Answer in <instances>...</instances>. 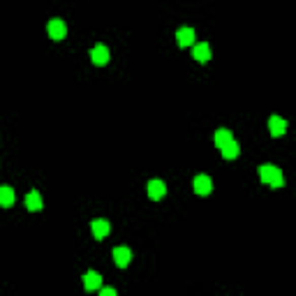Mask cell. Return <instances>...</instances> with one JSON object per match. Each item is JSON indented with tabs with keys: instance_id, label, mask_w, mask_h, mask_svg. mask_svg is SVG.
<instances>
[{
	"instance_id": "cell-8",
	"label": "cell",
	"mask_w": 296,
	"mask_h": 296,
	"mask_svg": "<svg viewBox=\"0 0 296 296\" xmlns=\"http://www.w3.org/2000/svg\"><path fill=\"white\" fill-rule=\"evenodd\" d=\"M269 130H271V137H282L287 132V120L280 118V116H271L269 118Z\"/></svg>"
},
{
	"instance_id": "cell-9",
	"label": "cell",
	"mask_w": 296,
	"mask_h": 296,
	"mask_svg": "<svg viewBox=\"0 0 296 296\" xmlns=\"http://www.w3.org/2000/svg\"><path fill=\"white\" fill-rule=\"evenodd\" d=\"M176 42H178V47H181V49L192 47V44H194V30H192V28H178Z\"/></svg>"
},
{
	"instance_id": "cell-16",
	"label": "cell",
	"mask_w": 296,
	"mask_h": 296,
	"mask_svg": "<svg viewBox=\"0 0 296 296\" xmlns=\"http://www.w3.org/2000/svg\"><path fill=\"white\" fill-rule=\"evenodd\" d=\"M100 291H102V296H116L114 287H104V289H100Z\"/></svg>"
},
{
	"instance_id": "cell-2",
	"label": "cell",
	"mask_w": 296,
	"mask_h": 296,
	"mask_svg": "<svg viewBox=\"0 0 296 296\" xmlns=\"http://www.w3.org/2000/svg\"><path fill=\"white\" fill-rule=\"evenodd\" d=\"M47 30H49V37H51V40H65V35H68V26H65L60 19L49 21Z\"/></svg>"
},
{
	"instance_id": "cell-7",
	"label": "cell",
	"mask_w": 296,
	"mask_h": 296,
	"mask_svg": "<svg viewBox=\"0 0 296 296\" xmlns=\"http://www.w3.org/2000/svg\"><path fill=\"white\" fill-rule=\"evenodd\" d=\"M114 261H116V266H120V269L130 266V261H132L130 248H125V245H118V248L114 250Z\"/></svg>"
},
{
	"instance_id": "cell-12",
	"label": "cell",
	"mask_w": 296,
	"mask_h": 296,
	"mask_svg": "<svg viewBox=\"0 0 296 296\" xmlns=\"http://www.w3.org/2000/svg\"><path fill=\"white\" fill-rule=\"evenodd\" d=\"M42 206H44V204H42V197H40V192H37V190H32V192L26 194V208H28V211H32V213H35V211H42Z\"/></svg>"
},
{
	"instance_id": "cell-11",
	"label": "cell",
	"mask_w": 296,
	"mask_h": 296,
	"mask_svg": "<svg viewBox=\"0 0 296 296\" xmlns=\"http://www.w3.org/2000/svg\"><path fill=\"white\" fill-rule=\"evenodd\" d=\"M192 56H194V60H199V62H208L211 60V47H208L206 42H199V44L192 47Z\"/></svg>"
},
{
	"instance_id": "cell-1",
	"label": "cell",
	"mask_w": 296,
	"mask_h": 296,
	"mask_svg": "<svg viewBox=\"0 0 296 296\" xmlns=\"http://www.w3.org/2000/svg\"><path fill=\"white\" fill-rule=\"evenodd\" d=\"M259 178L271 187H282L285 185V178H282V172L273 165H261L259 167Z\"/></svg>"
},
{
	"instance_id": "cell-15",
	"label": "cell",
	"mask_w": 296,
	"mask_h": 296,
	"mask_svg": "<svg viewBox=\"0 0 296 296\" xmlns=\"http://www.w3.org/2000/svg\"><path fill=\"white\" fill-rule=\"evenodd\" d=\"M232 139H234V137H232V132H229L227 127H220V130L215 132V146H218V148H222V146L229 144Z\"/></svg>"
},
{
	"instance_id": "cell-13",
	"label": "cell",
	"mask_w": 296,
	"mask_h": 296,
	"mask_svg": "<svg viewBox=\"0 0 296 296\" xmlns=\"http://www.w3.org/2000/svg\"><path fill=\"white\" fill-rule=\"evenodd\" d=\"M220 153H222V157H227V160H234V157H239L241 148H239V144H236V141L232 139L229 144H224L222 148H220Z\"/></svg>"
},
{
	"instance_id": "cell-4",
	"label": "cell",
	"mask_w": 296,
	"mask_h": 296,
	"mask_svg": "<svg viewBox=\"0 0 296 296\" xmlns=\"http://www.w3.org/2000/svg\"><path fill=\"white\" fill-rule=\"evenodd\" d=\"M146 192H148V197L151 199H162L167 194V185L160 181V178H153V181H148V185H146Z\"/></svg>"
},
{
	"instance_id": "cell-10",
	"label": "cell",
	"mask_w": 296,
	"mask_h": 296,
	"mask_svg": "<svg viewBox=\"0 0 296 296\" xmlns=\"http://www.w3.org/2000/svg\"><path fill=\"white\" fill-rule=\"evenodd\" d=\"M83 287H86V291H95L102 287V276H100L97 271H88L86 276H83Z\"/></svg>"
},
{
	"instance_id": "cell-14",
	"label": "cell",
	"mask_w": 296,
	"mask_h": 296,
	"mask_svg": "<svg viewBox=\"0 0 296 296\" xmlns=\"http://www.w3.org/2000/svg\"><path fill=\"white\" fill-rule=\"evenodd\" d=\"M12 204H14V190H12V187H7V185H3V187H0V206L10 208Z\"/></svg>"
},
{
	"instance_id": "cell-5",
	"label": "cell",
	"mask_w": 296,
	"mask_h": 296,
	"mask_svg": "<svg viewBox=\"0 0 296 296\" xmlns=\"http://www.w3.org/2000/svg\"><path fill=\"white\" fill-rule=\"evenodd\" d=\"M90 229H93V236H95V239L102 241V239H107V236H109L111 224L107 222V220L97 218V220H93V222H90Z\"/></svg>"
},
{
	"instance_id": "cell-6",
	"label": "cell",
	"mask_w": 296,
	"mask_h": 296,
	"mask_svg": "<svg viewBox=\"0 0 296 296\" xmlns=\"http://www.w3.org/2000/svg\"><path fill=\"white\" fill-rule=\"evenodd\" d=\"M90 60H93V65H107L109 62V49L104 47V44L93 47L90 49Z\"/></svg>"
},
{
	"instance_id": "cell-3",
	"label": "cell",
	"mask_w": 296,
	"mask_h": 296,
	"mask_svg": "<svg viewBox=\"0 0 296 296\" xmlns=\"http://www.w3.org/2000/svg\"><path fill=\"white\" fill-rule=\"evenodd\" d=\"M192 187H194V192H197V194L206 197V194H211V190H213V181H211V176H204V174H199V176L194 178Z\"/></svg>"
}]
</instances>
